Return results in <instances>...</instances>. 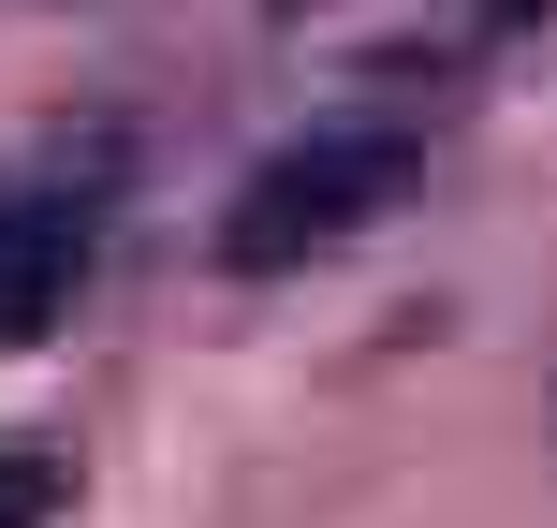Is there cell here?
I'll return each instance as SVG.
<instances>
[{
  "mask_svg": "<svg viewBox=\"0 0 557 528\" xmlns=\"http://www.w3.org/2000/svg\"><path fill=\"white\" fill-rule=\"evenodd\" d=\"M396 192H411V133L337 118V133H308V147H278V162L235 176V206H221V265H235V279H294V265L352 250Z\"/></svg>",
  "mask_w": 557,
  "mask_h": 528,
  "instance_id": "1",
  "label": "cell"
},
{
  "mask_svg": "<svg viewBox=\"0 0 557 528\" xmlns=\"http://www.w3.org/2000/svg\"><path fill=\"white\" fill-rule=\"evenodd\" d=\"M59 500H74V470H59L45 441H0V528H45Z\"/></svg>",
  "mask_w": 557,
  "mask_h": 528,
  "instance_id": "3",
  "label": "cell"
},
{
  "mask_svg": "<svg viewBox=\"0 0 557 528\" xmlns=\"http://www.w3.org/2000/svg\"><path fill=\"white\" fill-rule=\"evenodd\" d=\"M74 279H88V206L0 192V353H29V337L74 308Z\"/></svg>",
  "mask_w": 557,
  "mask_h": 528,
  "instance_id": "2",
  "label": "cell"
},
{
  "mask_svg": "<svg viewBox=\"0 0 557 528\" xmlns=\"http://www.w3.org/2000/svg\"><path fill=\"white\" fill-rule=\"evenodd\" d=\"M484 15H529V0H484Z\"/></svg>",
  "mask_w": 557,
  "mask_h": 528,
  "instance_id": "4",
  "label": "cell"
}]
</instances>
